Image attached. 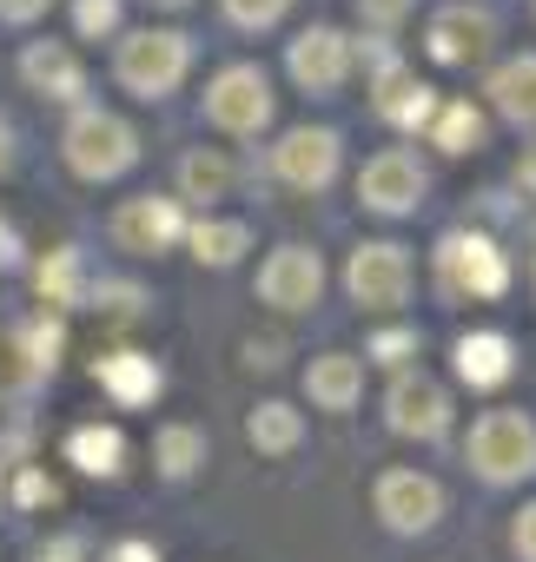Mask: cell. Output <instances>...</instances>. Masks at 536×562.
<instances>
[{"label": "cell", "instance_id": "12", "mask_svg": "<svg viewBox=\"0 0 536 562\" xmlns=\"http://www.w3.org/2000/svg\"><path fill=\"white\" fill-rule=\"evenodd\" d=\"M319 292H325V258L312 245L286 238V245L265 251V265H258V305H272V312L292 318V312H312Z\"/></svg>", "mask_w": 536, "mask_h": 562}, {"label": "cell", "instance_id": "6", "mask_svg": "<svg viewBox=\"0 0 536 562\" xmlns=\"http://www.w3.org/2000/svg\"><path fill=\"white\" fill-rule=\"evenodd\" d=\"M437 278H444V292L450 299H470V305H490V299H503L510 292V251L490 238V232H470V225H457V232H444L437 238Z\"/></svg>", "mask_w": 536, "mask_h": 562}, {"label": "cell", "instance_id": "8", "mask_svg": "<svg viewBox=\"0 0 536 562\" xmlns=\"http://www.w3.org/2000/svg\"><path fill=\"white\" fill-rule=\"evenodd\" d=\"M351 67H358V41L345 27H332V21H319L299 41H286V74L312 100H338L351 87Z\"/></svg>", "mask_w": 536, "mask_h": 562}, {"label": "cell", "instance_id": "39", "mask_svg": "<svg viewBox=\"0 0 536 562\" xmlns=\"http://www.w3.org/2000/svg\"><path fill=\"white\" fill-rule=\"evenodd\" d=\"M516 186L536 199V146H523V159H516Z\"/></svg>", "mask_w": 536, "mask_h": 562}, {"label": "cell", "instance_id": "23", "mask_svg": "<svg viewBox=\"0 0 536 562\" xmlns=\"http://www.w3.org/2000/svg\"><path fill=\"white\" fill-rule=\"evenodd\" d=\"M34 285H41V305H54V312L87 305V292H93V278H87V251H80V245H54V251L41 258V271H34Z\"/></svg>", "mask_w": 536, "mask_h": 562}, {"label": "cell", "instance_id": "15", "mask_svg": "<svg viewBox=\"0 0 536 562\" xmlns=\"http://www.w3.org/2000/svg\"><path fill=\"white\" fill-rule=\"evenodd\" d=\"M496 47V14L477 8V0H450V8H437L424 21V54L437 67H470Z\"/></svg>", "mask_w": 536, "mask_h": 562}, {"label": "cell", "instance_id": "33", "mask_svg": "<svg viewBox=\"0 0 536 562\" xmlns=\"http://www.w3.org/2000/svg\"><path fill=\"white\" fill-rule=\"evenodd\" d=\"M510 555H516V562H536V503L516 509V522H510Z\"/></svg>", "mask_w": 536, "mask_h": 562}, {"label": "cell", "instance_id": "14", "mask_svg": "<svg viewBox=\"0 0 536 562\" xmlns=\"http://www.w3.org/2000/svg\"><path fill=\"white\" fill-rule=\"evenodd\" d=\"M450 391L437 384V378H424V371H398L391 378V391H384V424L398 430V437H417V443H444L450 437Z\"/></svg>", "mask_w": 536, "mask_h": 562}, {"label": "cell", "instance_id": "27", "mask_svg": "<svg viewBox=\"0 0 536 562\" xmlns=\"http://www.w3.org/2000/svg\"><path fill=\"white\" fill-rule=\"evenodd\" d=\"M205 457H212V437H205L199 424H159V430H153V463H159V476H166V483L199 476V470H205Z\"/></svg>", "mask_w": 536, "mask_h": 562}, {"label": "cell", "instance_id": "7", "mask_svg": "<svg viewBox=\"0 0 536 562\" xmlns=\"http://www.w3.org/2000/svg\"><path fill=\"white\" fill-rule=\"evenodd\" d=\"M265 166L286 192H325L345 172V133L338 126H292L265 146Z\"/></svg>", "mask_w": 536, "mask_h": 562}, {"label": "cell", "instance_id": "31", "mask_svg": "<svg viewBox=\"0 0 536 562\" xmlns=\"http://www.w3.org/2000/svg\"><path fill=\"white\" fill-rule=\"evenodd\" d=\"M54 503H60V483L41 463H14V509H54Z\"/></svg>", "mask_w": 536, "mask_h": 562}, {"label": "cell", "instance_id": "17", "mask_svg": "<svg viewBox=\"0 0 536 562\" xmlns=\"http://www.w3.org/2000/svg\"><path fill=\"white\" fill-rule=\"evenodd\" d=\"M450 371H457L470 391H503V384L516 378V345H510V331H496V325L464 331V338L450 345Z\"/></svg>", "mask_w": 536, "mask_h": 562}, {"label": "cell", "instance_id": "26", "mask_svg": "<svg viewBox=\"0 0 536 562\" xmlns=\"http://www.w3.org/2000/svg\"><path fill=\"white\" fill-rule=\"evenodd\" d=\"M186 251L199 258V265H212V271H232L245 251H252V225L245 218H192L186 225Z\"/></svg>", "mask_w": 536, "mask_h": 562}, {"label": "cell", "instance_id": "30", "mask_svg": "<svg viewBox=\"0 0 536 562\" xmlns=\"http://www.w3.org/2000/svg\"><path fill=\"white\" fill-rule=\"evenodd\" d=\"M120 14H126V0H74V34L80 41H113Z\"/></svg>", "mask_w": 536, "mask_h": 562}, {"label": "cell", "instance_id": "25", "mask_svg": "<svg viewBox=\"0 0 536 562\" xmlns=\"http://www.w3.org/2000/svg\"><path fill=\"white\" fill-rule=\"evenodd\" d=\"M67 463L80 470V476H120L126 470V430L120 424H74L67 430Z\"/></svg>", "mask_w": 536, "mask_h": 562}, {"label": "cell", "instance_id": "16", "mask_svg": "<svg viewBox=\"0 0 536 562\" xmlns=\"http://www.w3.org/2000/svg\"><path fill=\"white\" fill-rule=\"evenodd\" d=\"M21 80L41 93V100H60V106H80L87 100V67L67 41H27L21 47Z\"/></svg>", "mask_w": 536, "mask_h": 562}, {"label": "cell", "instance_id": "10", "mask_svg": "<svg viewBox=\"0 0 536 562\" xmlns=\"http://www.w3.org/2000/svg\"><path fill=\"white\" fill-rule=\"evenodd\" d=\"M186 205L172 199V192H139V199H120L113 205V218H107V232H113V245L120 251H133V258H166V251H179L186 245Z\"/></svg>", "mask_w": 536, "mask_h": 562}, {"label": "cell", "instance_id": "40", "mask_svg": "<svg viewBox=\"0 0 536 562\" xmlns=\"http://www.w3.org/2000/svg\"><path fill=\"white\" fill-rule=\"evenodd\" d=\"M8 172H14V126L0 120V179H8Z\"/></svg>", "mask_w": 536, "mask_h": 562}, {"label": "cell", "instance_id": "3", "mask_svg": "<svg viewBox=\"0 0 536 562\" xmlns=\"http://www.w3.org/2000/svg\"><path fill=\"white\" fill-rule=\"evenodd\" d=\"M199 120L225 139H258V133H272L279 120V93H272V74H265L258 60H232L205 80L199 93Z\"/></svg>", "mask_w": 536, "mask_h": 562}, {"label": "cell", "instance_id": "2", "mask_svg": "<svg viewBox=\"0 0 536 562\" xmlns=\"http://www.w3.org/2000/svg\"><path fill=\"white\" fill-rule=\"evenodd\" d=\"M60 159H67L74 179L113 186L139 166V126L120 120L113 106H74V120L60 126Z\"/></svg>", "mask_w": 536, "mask_h": 562}, {"label": "cell", "instance_id": "32", "mask_svg": "<svg viewBox=\"0 0 536 562\" xmlns=\"http://www.w3.org/2000/svg\"><path fill=\"white\" fill-rule=\"evenodd\" d=\"M358 8V21L371 27V34H398L411 14H417V0H351Z\"/></svg>", "mask_w": 536, "mask_h": 562}, {"label": "cell", "instance_id": "21", "mask_svg": "<svg viewBox=\"0 0 536 562\" xmlns=\"http://www.w3.org/2000/svg\"><path fill=\"white\" fill-rule=\"evenodd\" d=\"M424 133H431L437 153L464 159V153H483V146H490V113H483L477 100H437V113H431Z\"/></svg>", "mask_w": 536, "mask_h": 562}, {"label": "cell", "instance_id": "34", "mask_svg": "<svg viewBox=\"0 0 536 562\" xmlns=\"http://www.w3.org/2000/svg\"><path fill=\"white\" fill-rule=\"evenodd\" d=\"M47 8H54V0H0V21H8V27H34Z\"/></svg>", "mask_w": 536, "mask_h": 562}, {"label": "cell", "instance_id": "13", "mask_svg": "<svg viewBox=\"0 0 536 562\" xmlns=\"http://www.w3.org/2000/svg\"><path fill=\"white\" fill-rule=\"evenodd\" d=\"M371 106H378L384 126H398V133H424L431 113H437V87L417 80L391 47H371Z\"/></svg>", "mask_w": 536, "mask_h": 562}, {"label": "cell", "instance_id": "4", "mask_svg": "<svg viewBox=\"0 0 536 562\" xmlns=\"http://www.w3.org/2000/svg\"><path fill=\"white\" fill-rule=\"evenodd\" d=\"M464 463H470L490 490L529 483V476H536V417H529V411H510V404L483 411V417L470 424V437H464Z\"/></svg>", "mask_w": 536, "mask_h": 562}, {"label": "cell", "instance_id": "37", "mask_svg": "<svg viewBox=\"0 0 536 562\" xmlns=\"http://www.w3.org/2000/svg\"><path fill=\"white\" fill-rule=\"evenodd\" d=\"M245 364H252V371H272V364H279V338H265V345L252 338V345H245Z\"/></svg>", "mask_w": 536, "mask_h": 562}, {"label": "cell", "instance_id": "29", "mask_svg": "<svg viewBox=\"0 0 536 562\" xmlns=\"http://www.w3.org/2000/svg\"><path fill=\"white\" fill-rule=\"evenodd\" d=\"M219 14H225L238 34H272V27L292 14V0H219Z\"/></svg>", "mask_w": 536, "mask_h": 562}, {"label": "cell", "instance_id": "9", "mask_svg": "<svg viewBox=\"0 0 536 562\" xmlns=\"http://www.w3.org/2000/svg\"><path fill=\"white\" fill-rule=\"evenodd\" d=\"M371 509H378V522H384L391 536H431V529L444 522L450 496H444L437 476L398 463V470H378V483H371Z\"/></svg>", "mask_w": 536, "mask_h": 562}, {"label": "cell", "instance_id": "5", "mask_svg": "<svg viewBox=\"0 0 536 562\" xmlns=\"http://www.w3.org/2000/svg\"><path fill=\"white\" fill-rule=\"evenodd\" d=\"M411 285H417V265H411V251H404L398 238H365V245H351V258H345V299H351L358 312L391 318V312L411 305Z\"/></svg>", "mask_w": 536, "mask_h": 562}, {"label": "cell", "instance_id": "11", "mask_svg": "<svg viewBox=\"0 0 536 562\" xmlns=\"http://www.w3.org/2000/svg\"><path fill=\"white\" fill-rule=\"evenodd\" d=\"M424 192H431V172H424V159L404 153V146L371 153L365 172H358V205L378 212V218H411V212L424 205Z\"/></svg>", "mask_w": 536, "mask_h": 562}, {"label": "cell", "instance_id": "20", "mask_svg": "<svg viewBox=\"0 0 536 562\" xmlns=\"http://www.w3.org/2000/svg\"><path fill=\"white\" fill-rule=\"evenodd\" d=\"M483 106L510 126H536V54H510L483 74Z\"/></svg>", "mask_w": 536, "mask_h": 562}, {"label": "cell", "instance_id": "41", "mask_svg": "<svg viewBox=\"0 0 536 562\" xmlns=\"http://www.w3.org/2000/svg\"><path fill=\"white\" fill-rule=\"evenodd\" d=\"M146 8H159V14H186L192 0H146Z\"/></svg>", "mask_w": 536, "mask_h": 562}, {"label": "cell", "instance_id": "24", "mask_svg": "<svg viewBox=\"0 0 536 562\" xmlns=\"http://www.w3.org/2000/svg\"><path fill=\"white\" fill-rule=\"evenodd\" d=\"M245 443H252L258 457H292V450L305 443V411L286 404V397L252 404V417H245Z\"/></svg>", "mask_w": 536, "mask_h": 562}, {"label": "cell", "instance_id": "35", "mask_svg": "<svg viewBox=\"0 0 536 562\" xmlns=\"http://www.w3.org/2000/svg\"><path fill=\"white\" fill-rule=\"evenodd\" d=\"M100 562H166V555H159L153 542H139V536H126V542H113V549H107Z\"/></svg>", "mask_w": 536, "mask_h": 562}, {"label": "cell", "instance_id": "1", "mask_svg": "<svg viewBox=\"0 0 536 562\" xmlns=\"http://www.w3.org/2000/svg\"><path fill=\"white\" fill-rule=\"evenodd\" d=\"M192 60H199V47H192L186 27H139V34H120V47H113V80H120V93L159 106V100H172V93L186 87Z\"/></svg>", "mask_w": 536, "mask_h": 562}, {"label": "cell", "instance_id": "19", "mask_svg": "<svg viewBox=\"0 0 536 562\" xmlns=\"http://www.w3.org/2000/svg\"><path fill=\"white\" fill-rule=\"evenodd\" d=\"M305 397H312V411H332V417L358 411V397H365V358L358 351H319L305 364Z\"/></svg>", "mask_w": 536, "mask_h": 562}, {"label": "cell", "instance_id": "38", "mask_svg": "<svg viewBox=\"0 0 536 562\" xmlns=\"http://www.w3.org/2000/svg\"><path fill=\"white\" fill-rule=\"evenodd\" d=\"M21 265V238H14V225H0V271H14Z\"/></svg>", "mask_w": 536, "mask_h": 562}, {"label": "cell", "instance_id": "28", "mask_svg": "<svg viewBox=\"0 0 536 562\" xmlns=\"http://www.w3.org/2000/svg\"><path fill=\"white\" fill-rule=\"evenodd\" d=\"M417 351H424V331L417 325H384V331L365 338V364H384V371H404Z\"/></svg>", "mask_w": 536, "mask_h": 562}, {"label": "cell", "instance_id": "18", "mask_svg": "<svg viewBox=\"0 0 536 562\" xmlns=\"http://www.w3.org/2000/svg\"><path fill=\"white\" fill-rule=\"evenodd\" d=\"M93 384H100L120 411H146V404L166 391V371H159L146 351H107V358H93Z\"/></svg>", "mask_w": 536, "mask_h": 562}, {"label": "cell", "instance_id": "22", "mask_svg": "<svg viewBox=\"0 0 536 562\" xmlns=\"http://www.w3.org/2000/svg\"><path fill=\"white\" fill-rule=\"evenodd\" d=\"M232 179H238V172H232V159H225L219 146H192V153H179V192H172V199L212 212L219 199H232Z\"/></svg>", "mask_w": 536, "mask_h": 562}, {"label": "cell", "instance_id": "36", "mask_svg": "<svg viewBox=\"0 0 536 562\" xmlns=\"http://www.w3.org/2000/svg\"><path fill=\"white\" fill-rule=\"evenodd\" d=\"M80 555H87V542H80V536H54L47 549H34V562H80Z\"/></svg>", "mask_w": 536, "mask_h": 562}]
</instances>
